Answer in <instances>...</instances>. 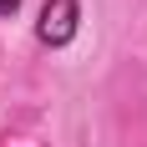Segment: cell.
Wrapping results in <instances>:
<instances>
[{
    "label": "cell",
    "instance_id": "6da1fadb",
    "mask_svg": "<svg viewBox=\"0 0 147 147\" xmlns=\"http://www.w3.org/2000/svg\"><path fill=\"white\" fill-rule=\"evenodd\" d=\"M76 20H81L76 0H46V10H41V26H36V36H41L46 46H66V41L76 36Z\"/></svg>",
    "mask_w": 147,
    "mask_h": 147
},
{
    "label": "cell",
    "instance_id": "7a4b0ae2",
    "mask_svg": "<svg viewBox=\"0 0 147 147\" xmlns=\"http://www.w3.org/2000/svg\"><path fill=\"white\" fill-rule=\"evenodd\" d=\"M20 10V0H0V15H15Z\"/></svg>",
    "mask_w": 147,
    "mask_h": 147
}]
</instances>
